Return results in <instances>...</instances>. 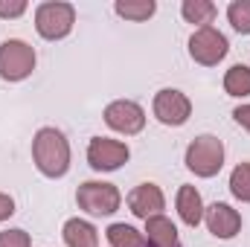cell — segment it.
I'll use <instances>...</instances> for the list:
<instances>
[{"label": "cell", "instance_id": "6da1fadb", "mask_svg": "<svg viewBox=\"0 0 250 247\" xmlns=\"http://www.w3.org/2000/svg\"><path fill=\"white\" fill-rule=\"evenodd\" d=\"M32 160L44 178H64L70 169V143L59 128H41L32 140Z\"/></svg>", "mask_w": 250, "mask_h": 247}, {"label": "cell", "instance_id": "44dd1931", "mask_svg": "<svg viewBox=\"0 0 250 247\" xmlns=\"http://www.w3.org/2000/svg\"><path fill=\"white\" fill-rule=\"evenodd\" d=\"M0 247H32V239L26 230H3L0 233Z\"/></svg>", "mask_w": 250, "mask_h": 247}, {"label": "cell", "instance_id": "3957f363", "mask_svg": "<svg viewBox=\"0 0 250 247\" xmlns=\"http://www.w3.org/2000/svg\"><path fill=\"white\" fill-rule=\"evenodd\" d=\"M76 204L87 215H114L123 204V195L114 184L105 181H84L76 189Z\"/></svg>", "mask_w": 250, "mask_h": 247}, {"label": "cell", "instance_id": "4fadbf2b", "mask_svg": "<svg viewBox=\"0 0 250 247\" xmlns=\"http://www.w3.org/2000/svg\"><path fill=\"white\" fill-rule=\"evenodd\" d=\"M178 212H181L184 224H189V227H198L204 221V201H201V192L195 186L178 189Z\"/></svg>", "mask_w": 250, "mask_h": 247}, {"label": "cell", "instance_id": "603a6c76", "mask_svg": "<svg viewBox=\"0 0 250 247\" xmlns=\"http://www.w3.org/2000/svg\"><path fill=\"white\" fill-rule=\"evenodd\" d=\"M233 120L242 125L245 131H250V105H239V108L233 111Z\"/></svg>", "mask_w": 250, "mask_h": 247}, {"label": "cell", "instance_id": "e0dca14e", "mask_svg": "<svg viewBox=\"0 0 250 247\" xmlns=\"http://www.w3.org/2000/svg\"><path fill=\"white\" fill-rule=\"evenodd\" d=\"M224 90L230 96H250V67L248 64H233L224 76Z\"/></svg>", "mask_w": 250, "mask_h": 247}, {"label": "cell", "instance_id": "277c9868", "mask_svg": "<svg viewBox=\"0 0 250 247\" xmlns=\"http://www.w3.org/2000/svg\"><path fill=\"white\" fill-rule=\"evenodd\" d=\"M76 23V9L70 3H41L35 9V29L41 38L47 41H59V38H67L70 29Z\"/></svg>", "mask_w": 250, "mask_h": 247}, {"label": "cell", "instance_id": "8fae6325", "mask_svg": "<svg viewBox=\"0 0 250 247\" xmlns=\"http://www.w3.org/2000/svg\"><path fill=\"white\" fill-rule=\"evenodd\" d=\"M204 221L215 239H233L242 230V215L230 204H212L204 209Z\"/></svg>", "mask_w": 250, "mask_h": 247}, {"label": "cell", "instance_id": "cb8c5ba5", "mask_svg": "<svg viewBox=\"0 0 250 247\" xmlns=\"http://www.w3.org/2000/svg\"><path fill=\"white\" fill-rule=\"evenodd\" d=\"M9 215H15V201L0 192V221H6Z\"/></svg>", "mask_w": 250, "mask_h": 247}, {"label": "cell", "instance_id": "8992f818", "mask_svg": "<svg viewBox=\"0 0 250 247\" xmlns=\"http://www.w3.org/2000/svg\"><path fill=\"white\" fill-rule=\"evenodd\" d=\"M227 50H230V44H227L224 32H218L215 26H201L189 38V56H192V62L204 64V67H215L227 56Z\"/></svg>", "mask_w": 250, "mask_h": 247}, {"label": "cell", "instance_id": "ffe728a7", "mask_svg": "<svg viewBox=\"0 0 250 247\" xmlns=\"http://www.w3.org/2000/svg\"><path fill=\"white\" fill-rule=\"evenodd\" d=\"M230 192L239 201L250 204V163H239L233 169V175H230Z\"/></svg>", "mask_w": 250, "mask_h": 247}, {"label": "cell", "instance_id": "30bf717a", "mask_svg": "<svg viewBox=\"0 0 250 247\" xmlns=\"http://www.w3.org/2000/svg\"><path fill=\"white\" fill-rule=\"evenodd\" d=\"M128 206L137 218H151V215H160L163 206H166V198H163V189L157 184H140L131 189L128 195Z\"/></svg>", "mask_w": 250, "mask_h": 247}, {"label": "cell", "instance_id": "ac0fdd59", "mask_svg": "<svg viewBox=\"0 0 250 247\" xmlns=\"http://www.w3.org/2000/svg\"><path fill=\"white\" fill-rule=\"evenodd\" d=\"M108 242H111V247H146V236L140 230H134L131 224H111Z\"/></svg>", "mask_w": 250, "mask_h": 247}, {"label": "cell", "instance_id": "52a82bcc", "mask_svg": "<svg viewBox=\"0 0 250 247\" xmlns=\"http://www.w3.org/2000/svg\"><path fill=\"white\" fill-rule=\"evenodd\" d=\"M131 151L128 145L120 140H108V137H93L90 145H87V163L96 169V172H114L120 169L123 163H128Z\"/></svg>", "mask_w": 250, "mask_h": 247}, {"label": "cell", "instance_id": "ba28073f", "mask_svg": "<svg viewBox=\"0 0 250 247\" xmlns=\"http://www.w3.org/2000/svg\"><path fill=\"white\" fill-rule=\"evenodd\" d=\"M192 114V102H189L187 93L175 90V87H163L157 96H154V117L163 125H184Z\"/></svg>", "mask_w": 250, "mask_h": 247}, {"label": "cell", "instance_id": "9c48e42d", "mask_svg": "<svg viewBox=\"0 0 250 247\" xmlns=\"http://www.w3.org/2000/svg\"><path fill=\"white\" fill-rule=\"evenodd\" d=\"M105 123L114 131L131 137V134H140L146 128V111L131 99H117V102H111L105 108Z\"/></svg>", "mask_w": 250, "mask_h": 247}, {"label": "cell", "instance_id": "7a4b0ae2", "mask_svg": "<svg viewBox=\"0 0 250 247\" xmlns=\"http://www.w3.org/2000/svg\"><path fill=\"white\" fill-rule=\"evenodd\" d=\"M224 166V143L212 134H201L187 148V169L198 178H215Z\"/></svg>", "mask_w": 250, "mask_h": 247}, {"label": "cell", "instance_id": "9a60e30c", "mask_svg": "<svg viewBox=\"0 0 250 247\" xmlns=\"http://www.w3.org/2000/svg\"><path fill=\"white\" fill-rule=\"evenodd\" d=\"M114 12L125 21H148L157 12V3L154 0H117Z\"/></svg>", "mask_w": 250, "mask_h": 247}, {"label": "cell", "instance_id": "d6986e66", "mask_svg": "<svg viewBox=\"0 0 250 247\" xmlns=\"http://www.w3.org/2000/svg\"><path fill=\"white\" fill-rule=\"evenodd\" d=\"M227 21L233 23L236 32L250 35V0H233L227 6Z\"/></svg>", "mask_w": 250, "mask_h": 247}, {"label": "cell", "instance_id": "7402d4cb", "mask_svg": "<svg viewBox=\"0 0 250 247\" xmlns=\"http://www.w3.org/2000/svg\"><path fill=\"white\" fill-rule=\"evenodd\" d=\"M26 12V3L23 0H12V3H3L0 0V18H21Z\"/></svg>", "mask_w": 250, "mask_h": 247}, {"label": "cell", "instance_id": "7c38bea8", "mask_svg": "<svg viewBox=\"0 0 250 247\" xmlns=\"http://www.w3.org/2000/svg\"><path fill=\"white\" fill-rule=\"evenodd\" d=\"M146 247H181L178 230L166 215H151L146 221Z\"/></svg>", "mask_w": 250, "mask_h": 247}, {"label": "cell", "instance_id": "2e32d148", "mask_svg": "<svg viewBox=\"0 0 250 247\" xmlns=\"http://www.w3.org/2000/svg\"><path fill=\"white\" fill-rule=\"evenodd\" d=\"M215 12L218 9L209 0H184V6H181V15L187 18L189 23H201V26H209Z\"/></svg>", "mask_w": 250, "mask_h": 247}, {"label": "cell", "instance_id": "5bb4252c", "mask_svg": "<svg viewBox=\"0 0 250 247\" xmlns=\"http://www.w3.org/2000/svg\"><path fill=\"white\" fill-rule=\"evenodd\" d=\"M64 242H67V247H96L99 236H96V227L90 221L70 218L64 224Z\"/></svg>", "mask_w": 250, "mask_h": 247}, {"label": "cell", "instance_id": "5b68a950", "mask_svg": "<svg viewBox=\"0 0 250 247\" xmlns=\"http://www.w3.org/2000/svg\"><path fill=\"white\" fill-rule=\"evenodd\" d=\"M35 70V50L21 41L9 38L0 44V79L3 82H23Z\"/></svg>", "mask_w": 250, "mask_h": 247}]
</instances>
